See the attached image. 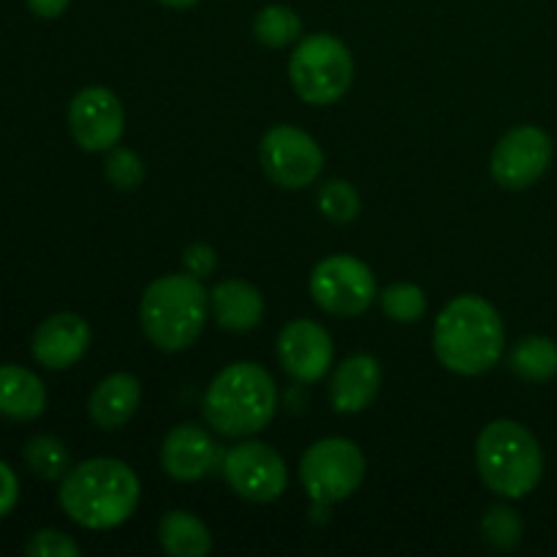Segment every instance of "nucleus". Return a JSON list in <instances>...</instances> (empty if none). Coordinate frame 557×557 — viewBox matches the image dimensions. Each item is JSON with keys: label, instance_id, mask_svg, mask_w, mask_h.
Returning <instances> with one entry per match:
<instances>
[{"label": "nucleus", "instance_id": "f257e3e1", "mask_svg": "<svg viewBox=\"0 0 557 557\" xmlns=\"http://www.w3.org/2000/svg\"><path fill=\"white\" fill-rule=\"evenodd\" d=\"M141 484L134 468L114 457H92L69 468L58 500L65 515L87 531H112L134 517Z\"/></svg>", "mask_w": 557, "mask_h": 557}, {"label": "nucleus", "instance_id": "f03ea898", "mask_svg": "<svg viewBox=\"0 0 557 557\" xmlns=\"http://www.w3.org/2000/svg\"><path fill=\"white\" fill-rule=\"evenodd\" d=\"M506 348L504 319L493 302L462 294L444 305L433 326L435 359L449 373L482 375L500 362Z\"/></svg>", "mask_w": 557, "mask_h": 557}, {"label": "nucleus", "instance_id": "7ed1b4c3", "mask_svg": "<svg viewBox=\"0 0 557 557\" xmlns=\"http://www.w3.org/2000/svg\"><path fill=\"white\" fill-rule=\"evenodd\" d=\"M275 379L256 362H234L210 381L201 403L207 424L226 438H250L275 419Z\"/></svg>", "mask_w": 557, "mask_h": 557}, {"label": "nucleus", "instance_id": "20e7f679", "mask_svg": "<svg viewBox=\"0 0 557 557\" xmlns=\"http://www.w3.org/2000/svg\"><path fill=\"white\" fill-rule=\"evenodd\" d=\"M210 319V292L190 272L161 275L145 288L139 324L147 341L166 354L185 351L199 341Z\"/></svg>", "mask_w": 557, "mask_h": 557}, {"label": "nucleus", "instance_id": "39448f33", "mask_svg": "<svg viewBox=\"0 0 557 557\" xmlns=\"http://www.w3.org/2000/svg\"><path fill=\"white\" fill-rule=\"evenodd\" d=\"M476 468L495 495L522 500L542 482L544 451L525 424L495 419L476 438Z\"/></svg>", "mask_w": 557, "mask_h": 557}, {"label": "nucleus", "instance_id": "423d86ee", "mask_svg": "<svg viewBox=\"0 0 557 557\" xmlns=\"http://www.w3.org/2000/svg\"><path fill=\"white\" fill-rule=\"evenodd\" d=\"M288 79L294 92L310 107H332L354 82L351 49L332 33L299 38L288 60Z\"/></svg>", "mask_w": 557, "mask_h": 557}, {"label": "nucleus", "instance_id": "0eeeda50", "mask_svg": "<svg viewBox=\"0 0 557 557\" xmlns=\"http://www.w3.org/2000/svg\"><path fill=\"white\" fill-rule=\"evenodd\" d=\"M368 460L348 438H321L299 460V479L315 506H332L351 498L364 482Z\"/></svg>", "mask_w": 557, "mask_h": 557}, {"label": "nucleus", "instance_id": "6e6552de", "mask_svg": "<svg viewBox=\"0 0 557 557\" xmlns=\"http://www.w3.org/2000/svg\"><path fill=\"white\" fill-rule=\"evenodd\" d=\"M310 297L335 319H357L379 299V286L362 259L335 253L321 259L310 272Z\"/></svg>", "mask_w": 557, "mask_h": 557}, {"label": "nucleus", "instance_id": "1a4fd4ad", "mask_svg": "<svg viewBox=\"0 0 557 557\" xmlns=\"http://www.w3.org/2000/svg\"><path fill=\"white\" fill-rule=\"evenodd\" d=\"M261 169L277 188H308L324 172V150L308 131L297 125H272L259 145Z\"/></svg>", "mask_w": 557, "mask_h": 557}, {"label": "nucleus", "instance_id": "9d476101", "mask_svg": "<svg viewBox=\"0 0 557 557\" xmlns=\"http://www.w3.org/2000/svg\"><path fill=\"white\" fill-rule=\"evenodd\" d=\"M221 471L232 493L250 504H272L288 487V468L281 451L264 441H248L232 446L223 455Z\"/></svg>", "mask_w": 557, "mask_h": 557}, {"label": "nucleus", "instance_id": "9b49d317", "mask_svg": "<svg viewBox=\"0 0 557 557\" xmlns=\"http://www.w3.org/2000/svg\"><path fill=\"white\" fill-rule=\"evenodd\" d=\"M553 163V139L539 125H517L500 136L490 156V174L506 190H528Z\"/></svg>", "mask_w": 557, "mask_h": 557}, {"label": "nucleus", "instance_id": "f8f14e48", "mask_svg": "<svg viewBox=\"0 0 557 557\" xmlns=\"http://www.w3.org/2000/svg\"><path fill=\"white\" fill-rule=\"evenodd\" d=\"M69 128L85 152H109L125 134L123 103L107 87H85L69 103Z\"/></svg>", "mask_w": 557, "mask_h": 557}, {"label": "nucleus", "instance_id": "ddd939ff", "mask_svg": "<svg viewBox=\"0 0 557 557\" xmlns=\"http://www.w3.org/2000/svg\"><path fill=\"white\" fill-rule=\"evenodd\" d=\"M277 359L297 384H315L335 362V343L319 321L294 319L277 335Z\"/></svg>", "mask_w": 557, "mask_h": 557}, {"label": "nucleus", "instance_id": "4468645a", "mask_svg": "<svg viewBox=\"0 0 557 557\" xmlns=\"http://www.w3.org/2000/svg\"><path fill=\"white\" fill-rule=\"evenodd\" d=\"M223 446L196 424H177L163 435L161 468L174 482H201L223 462Z\"/></svg>", "mask_w": 557, "mask_h": 557}, {"label": "nucleus", "instance_id": "2eb2a0df", "mask_svg": "<svg viewBox=\"0 0 557 557\" xmlns=\"http://www.w3.org/2000/svg\"><path fill=\"white\" fill-rule=\"evenodd\" d=\"M90 348V326L76 313H54L36 330L30 351L49 370H69Z\"/></svg>", "mask_w": 557, "mask_h": 557}, {"label": "nucleus", "instance_id": "dca6fc26", "mask_svg": "<svg viewBox=\"0 0 557 557\" xmlns=\"http://www.w3.org/2000/svg\"><path fill=\"white\" fill-rule=\"evenodd\" d=\"M384 381L379 359L370 354H354L346 362L337 364L330 381V403L337 413H362L375 400Z\"/></svg>", "mask_w": 557, "mask_h": 557}, {"label": "nucleus", "instance_id": "f3484780", "mask_svg": "<svg viewBox=\"0 0 557 557\" xmlns=\"http://www.w3.org/2000/svg\"><path fill=\"white\" fill-rule=\"evenodd\" d=\"M210 313L215 315V324L221 330L243 335V332L256 330L264 319V297L253 283L243 277H228V281L215 283L210 292Z\"/></svg>", "mask_w": 557, "mask_h": 557}, {"label": "nucleus", "instance_id": "a211bd4d", "mask_svg": "<svg viewBox=\"0 0 557 557\" xmlns=\"http://www.w3.org/2000/svg\"><path fill=\"white\" fill-rule=\"evenodd\" d=\"M141 403V384L131 373H112L92 389L87 413L101 430H120L134 419Z\"/></svg>", "mask_w": 557, "mask_h": 557}, {"label": "nucleus", "instance_id": "6ab92c4d", "mask_svg": "<svg viewBox=\"0 0 557 557\" xmlns=\"http://www.w3.org/2000/svg\"><path fill=\"white\" fill-rule=\"evenodd\" d=\"M47 408V389L41 379L20 364L0 368V417L14 422L38 419Z\"/></svg>", "mask_w": 557, "mask_h": 557}, {"label": "nucleus", "instance_id": "aec40b11", "mask_svg": "<svg viewBox=\"0 0 557 557\" xmlns=\"http://www.w3.org/2000/svg\"><path fill=\"white\" fill-rule=\"evenodd\" d=\"M158 542L172 557H205L212 549V533L196 515L174 509L158 522Z\"/></svg>", "mask_w": 557, "mask_h": 557}, {"label": "nucleus", "instance_id": "412c9836", "mask_svg": "<svg viewBox=\"0 0 557 557\" xmlns=\"http://www.w3.org/2000/svg\"><path fill=\"white\" fill-rule=\"evenodd\" d=\"M511 373L531 384H547L557 375V343L547 335H528L511 348Z\"/></svg>", "mask_w": 557, "mask_h": 557}, {"label": "nucleus", "instance_id": "4be33fe9", "mask_svg": "<svg viewBox=\"0 0 557 557\" xmlns=\"http://www.w3.org/2000/svg\"><path fill=\"white\" fill-rule=\"evenodd\" d=\"M253 36L256 41L270 49L292 47V44H297L302 38V20L288 5H264L253 20Z\"/></svg>", "mask_w": 557, "mask_h": 557}, {"label": "nucleus", "instance_id": "5701e85b", "mask_svg": "<svg viewBox=\"0 0 557 557\" xmlns=\"http://www.w3.org/2000/svg\"><path fill=\"white\" fill-rule=\"evenodd\" d=\"M379 302L397 324H417L428 313V294L417 283H392L379 294Z\"/></svg>", "mask_w": 557, "mask_h": 557}, {"label": "nucleus", "instance_id": "b1692460", "mask_svg": "<svg viewBox=\"0 0 557 557\" xmlns=\"http://www.w3.org/2000/svg\"><path fill=\"white\" fill-rule=\"evenodd\" d=\"M319 210L326 221L337 223V226H346V223L359 218L362 199H359V190L351 183H346V180H330L319 190Z\"/></svg>", "mask_w": 557, "mask_h": 557}, {"label": "nucleus", "instance_id": "393cba45", "mask_svg": "<svg viewBox=\"0 0 557 557\" xmlns=\"http://www.w3.org/2000/svg\"><path fill=\"white\" fill-rule=\"evenodd\" d=\"M25 462L38 479H63L69 471V449L52 435H36L27 441Z\"/></svg>", "mask_w": 557, "mask_h": 557}, {"label": "nucleus", "instance_id": "a878e982", "mask_svg": "<svg viewBox=\"0 0 557 557\" xmlns=\"http://www.w3.org/2000/svg\"><path fill=\"white\" fill-rule=\"evenodd\" d=\"M484 542L498 553H511L522 542V520L511 506H490L482 517Z\"/></svg>", "mask_w": 557, "mask_h": 557}, {"label": "nucleus", "instance_id": "bb28decb", "mask_svg": "<svg viewBox=\"0 0 557 557\" xmlns=\"http://www.w3.org/2000/svg\"><path fill=\"white\" fill-rule=\"evenodd\" d=\"M103 177H107L117 190H136L147 177L145 161H141L139 152H134L131 147L117 145L107 152Z\"/></svg>", "mask_w": 557, "mask_h": 557}, {"label": "nucleus", "instance_id": "cd10ccee", "mask_svg": "<svg viewBox=\"0 0 557 557\" xmlns=\"http://www.w3.org/2000/svg\"><path fill=\"white\" fill-rule=\"evenodd\" d=\"M25 553L30 557H76L79 555V544L60 531H38L27 542Z\"/></svg>", "mask_w": 557, "mask_h": 557}, {"label": "nucleus", "instance_id": "c85d7f7f", "mask_svg": "<svg viewBox=\"0 0 557 557\" xmlns=\"http://www.w3.org/2000/svg\"><path fill=\"white\" fill-rule=\"evenodd\" d=\"M215 267H218V253L212 245L194 243L185 248L183 270L190 272L194 277H201V281H205V277H210L212 272H215Z\"/></svg>", "mask_w": 557, "mask_h": 557}, {"label": "nucleus", "instance_id": "c756f323", "mask_svg": "<svg viewBox=\"0 0 557 557\" xmlns=\"http://www.w3.org/2000/svg\"><path fill=\"white\" fill-rule=\"evenodd\" d=\"M16 500H20V479L0 460V520L14 509Z\"/></svg>", "mask_w": 557, "mask_h": 557}, {"label": "nucleus", "instance_id": "7c9ffc66", "mask_svg": "<svg viewBox=\"0 0 557 557\" xmlns=\"http://www.w3.org/2000/svg\"><path fill=\"white\" fill-rule=\"evenodd\" d=\"M25 3L27 9L36 16H41V20H58V16L65 14L71 0H25Z\"/></svg>", "mask_w": 557, "mask_h": 557}, {"label": "nucleus", "instance_id": "2f4dec72", "mask_svg": "<svg viewBox=\"0 0 557 557\" xmlns=\"http://www.w3.org/2000/svg\"><path fill=\"white\" fill-rule=\"evenodd\" d=\"M158 3L169 5V9H190V5H196L199 0H158Z\"/></svg>", "mask_w": 557, "mask_h": 557}]
</instances>
